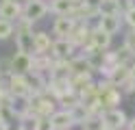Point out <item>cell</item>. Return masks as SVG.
Masks as SVG:
<instances>
[{
	"label": "cell",
	"instance_id": "30bf717a",
	"mask_svg": "<svg viewBox=\"0 0 135 130\" xmlns=\"http://www.w3.org/2000/svg\"><path fill=\"white\" fill-rule=\"evenodd\" d=\"M11 69L13 74H26L33 69V56L31 54H24V52H18L13 59H11Z\"/></svg>",
	"mask_w": 135,
	"mask_h": 130
},
{
	"label": "cell",
	"instance_id": "7a4b0ae2",
	"mask_svg": "<svg viewBox=\"0 0 135 130\" xmlns=\"http://www.w3.org/2000/svg\"><path fill=\"white\" fill-rule=\"evenodd\" d=\"M100 117H103V124H105V126L115 128V130L126 128V121H129L122 108H105L103 113H100Z\"/></svg>",
	"mask_w": 135,
	"mask_h": 130
},
{
	"label": "cell",
	"instance_id": "52a82bcc",
	"mask_svg": "<svg viewBox=\"0 0 135 130\" xmlns=\"http://www.w3.org/2000/svg\"><path fill=\"white\" fill-rule=\"evenodd\" d=\"M15 43H18V52H24V54H35V39H33V30H18V35H15Z\"/></svg>",
	"mask_w": 135,
	"mask_h": 130
},
{
	"label": "cell",
	"instance_id": "277c9868",
	"mask_svg": "<svg viewBox=\"0 0 135 130\" xmlns=\"http://www.w3.org/2000/svg\"><path fill=\"white\" fill-rule=\"evenodd\" d=\"M48 9L50 7L46 2H41V0H28L26 7H24V17L31 20V22H37V20H41V17L48 13Z\"/></svg>",
	"mask_w": 135,
	"mask_h": 130
},
{
	"label": "cell",
	"instance_id": "9a60e30c",
	"mask_svg": "<svg viewBox=\"0 0 135 130\" xmlns=\"http://www.w3.org/2000/svg\"><path fill=\"white\" fill-rule=\"evenodd\" d=\"M33 39H35V52L37 54H48V50H52V41H50L48 33H35Z\"/></svg>",
	"mask_w": 135,
	"mask_h": 130
},
{
	"label": "cell",
	"instance_id": "ac0fdd59",
	"mask_svg": "<svg viewBox=\"0 0 135 130\" xmlns=\"http://www.w3.org/2000/svg\"><path fill=\"white\" fill-rule=\"evenodd\" d=\"M70 113H72V117H74V121H76V124H83V121H85L89 115H91V113L87 111V106H85V104H74V106L70 108Z\"/></svg>",
	"mask_w": 135,
	"mask_h": 130
},
{
	"label": "cell",
	"instance_id": "5b68a950",
	"mask_svg": "<svg viewBox=\"0 0 135 130\" xmlns=\"http://www.w3.org/2000/svg\"><path fill=\"white\" fill-rule=\"evenodd\" d=\"M120 26H122V17H120V13L98 15V26H96V28H100V30H105V33H109V35H115L118 30H120Z\"/></svg>",
	"mask_w": 135,
	"mask_h": 130
},
{
	"label": "cell",
	"instance_id": "f546056e",
	"mask_svg": "<svg viewBox=\"0 0 135 130\" xmlns=\"http://www.w3.org/2000/svg\"><path fill=\"white\" fill-rule=\"evenodd\" d=\"M103 130H115V128H109V126H103Z\"/></svg>",
	"mask_w": 135,
	"mask_h": 130
},
{
	"label": "cell",
	"instance_id": "83f0119b",
	"mask_svg": "<svg viewBox=\"0 0 135 130\" xmlns=\"http://www.w3.org/2000/svg\"><path fill=\"white\" fill-rule=\"evenodd\" d=\"M0 130H9V126H7L4 121H0Z\"/></svg>",
	"mask_w": 135,
	"mask_h": 130
},
{
	"label": "cell",
	"instance_id": "ffe728a7",
	"mask_svg": "<svg viewBox=\"0 0 135 130\" xmlns=\"http://www.w3.org/2000/svg\"><path fill=\"white\" fill-rule=\"evenodd\" d=\"M33 130H55V126L50 121V117H37L35 124H33Z\"/></svg>",
	"mask_w": 135,
	"mask_h": 130
},
{
	"label": "cell",
	"instance_id": "1f68e13d",
	"mask_svg": "<svg viewBox=\"0 0 135 130\" xmlns=\"http://www.w3.org/2000/svg\"><path fill=\"white\" fill-rule=\"evenodd\" d=\"M0 121H2V108H0Z\"/></svg>",
	"mask_w": 135,
	"mask_h": 130
},
{
	"label": "cell",
	"instance_id": "9c48e42d",
	"mask_svg": "<svg viewBox=\"0 0 135 130\" xmlns=\"http://www.w3.org/2000/svg\"><path fill=\"white\" fill-rule=\"evenodd\" d=\"M87 46L96 48V50H100V52H105L109 46H111V35L105 33V30H100V28H94L91 35H89V43H87Z\"/></svg>",
	"mask_w": 135,
	"mask_h": 130
},
{
	"label": "cell",
	"instance_id": "484cf974",
	"mask_svg": "<svg viewBox=\"0 0 135 130\" xmlns=\"http://www.w3.org/2000/svg\"><path fill=\"white\" fill-rule=\"evenodd\" d=\"M126 130H135V117L131 121H126Z\"/></svg>",
	"mask_w": 135,
	"mask_h": 130
},
{
	"label": "cell",
	"instance_id": "5bb4252c",
	"mask_svg": "<svg viewBox=\"0 0 135 130\" xmlns=\"http://www.w3.org/2000/svg\"><path fill=\"white\" fill-rule=\"evenodd\" d=\"M20 4L15 2V0H4L2 4H0V17H2V20H13V17H18L20 15Z\"/></svg>",
	"mask_w": 135,
	"mask_h": 130
},
{
	"label": "cell",
	"instance_id": "3957f363",
	"mask_svg": "<svg viewBox=\"0 0 135 130\" xmlns=\"http://www.w3.org/2000/svg\"><path fill=\"white\" fill-rule=\"evenodd\" d=\"M9 93L18 98H31V85L24 78V74H11L9 78Z\"/></svg>",
	"mask_w": 135,
	"mask_h": 130
},
{
	"label": "cell",
	"instance_id": "8fae6325",
	"mask_svg": "<svg viewBox=\"0 0 135 130\" xmlns=\"http://www.w3.org/2000/svg\"><path fill=\"white\" fill-rule=\"evenodd\" d=\"M74 48H76V46H74L68 37H59L57 41H52V54L57 59H68V56L72 54Z\"/></svg>",
	"mask_w": 135,
	"mask_h": 130
},
{
	"label": "cell",
	"instance_id": "7c38bea8",
	"mask_svg": "<svg viewBox=\"0 0 135 130\" xmlns=\"http://www.w3.org/2000/svg\"><path fill=\"white\" fill-rule=\"evenodd\" d=\"M89 35H91V30L83 24V26H74V30H72V35L68 39H70L74 46H83L85 48V43H89Z\"/></svg>",
	"mask_w": 135,
	"mask_h": 130
},
{
	"label": "cell",
	"instance_id": "603a6c76",
	"mask_svg": "<svg viewBox=\"0 0 135 130\" xmlns=\"http://www.w3.org/2000/svg\"><path fill=\"white\" fill-rule=\"evenodd\" d=\"M122 17H124V22H126V24H129L131 28L135 30V4H133V7H131L126 13H122Z\"/></svg>",
	"mask_w": 135,
	"mask_h": 130
},
{
	"label": "cell",
	"instance_id": "e0dca14e",
	"mask_svg": "<svg viewBox=\"0 0 135 130\" xmlns=\"http://www.w3.org/2000/svg\"><path fill=\"white\" fill-rule=\"evenodd\" d=\"M72 9H74V2H70V0H52L50 2V11L57 15H70Z\"/></svg>",
	"mask_w": 135,
	"mask_h": 130
},
{
	"label": "cell",
	"instance_id": "2e32d148",
	"mask_svg": "<svg viewBox=\"0 0 135 130\" xmlns=\"http://www.w3.org/2000/svg\"><path fill=\"white\" fill-rule=\"evenodd\" d=\"M70 69H72V74H91V63H89V59L87 56H81V59H74L70 61Z\"/></svg>",
	"mask_w": 135,
	"mask_h": 130
},
{
	"label": "cell",
	"instance_id": "4fadbf2b",
	"mask_svg": "<svg viewBox=\"0 0 135 130\" xmlns=\"http://www.w3.org/2000/svg\"><path fill=\"white\" fill-rule=\"evenodd\" d=\"M129 78H131V65H118L113 72L109 74V78H107V80H111L115 87H120L122 82H126V80H129Z\"/></svg>",
	"mask_w": 135,
	"mask_h": 130
},
{
	"label": "cell",
	"instance_id": "8992f818",
	"mask_svg": "<svg viewBox=\"0 0 135 130\" xmlns=\"http://www.w3.org/2000/svg\"><path fill=\"white\" fill-rule=\"evenodd\" d=\"M50 121H52L55 130H70L72 126H76V121H74L72 113L63 108V111H55L52 115H50Z\"/></svg>",
	"mask_w": 135,
	"mask_h": 130
},
{
	"label": "cell",
	"instance_id": "d6986e66",
	"mask_svg": "<svg viewBox=\"0 0 135 130\" xmlns=\"http://www.w3.org/2000/svg\"><path fill=\"white\" fill-rule=\"evenodd\" d=\"M103 117H100V115H89L85 121H83V124H81V128L83 130H103Z\"/></svg>",
	"mask_w": 135,
	"mask_h": 130
},
{
	"label": "cell",
	"instance_id": "cb8c5ba5",
	"mask_svg": "<svg viewBox=\"0 0 135 130\" xmlns=\"http://www.w3.org/2000/svg\"><path fill=\"white\" fill-rule=\"evenodd\" d=\"M115 2H118V11H120V13H126V11L133 7L131 0H115Z\"/></svg>",
	"mask_w": 135,
	"mask_h": 130
},
{
	"label": "cell",
	"instance_id": "6da1fadb",
	"mask_svg": "<svg viewBox=\"0 0 135 130\" xmlns=\"http://www.w3.org/2000/svg\"><path fill=\"white\" fill-rule=\"evenodd\" d=\"M31 111H33V115H37V117H50L55 113V104H52V100H48L46 95L35 93L31 98Z\"/></svg>",
	"mask_w": 135,
	"mask_h": 130
},
{
	"label": "cell",
	"instance_id": "d6a6232c",
	"mask_svg": "<svg viewBox=\"0 0 135 130\" xmlns=\"http://www.w3.org/2000/svg\"><path fill=\"white\" fill-rule=\"evenodd\" d=\"M18 130H24V128H22V126H20V128H18Z\"/></svg>",
	"mask_w": 135,
	"mask_h": 130
},
{
	"label": "cell",
	"instance_id": "4316f807",
	"mask_svg": "<svg viewBox=\"0 0 135 130\" xmlns=\"http://www.w3.org/2000/svg\"><path fill=\"white\" fill-rule=\"evenodd\" d=\"M131 80L135 82V61H133V63H131Z\"/></svg>",
	"mask_w": 135,
	"mask_h": 130
},
{
	"label": "cell",
	"instance_id": "7402d4cb",
	"mask_svg": "<svg viewBox=\"0 0 135 130\" xmlns=\"http://www.w3.org/2000/svg\"><path fill=\"white\" fill-rule=\"evenodd\" d=\"M124 48H126V50H129L131 54L135 56V30H133V28L124 35Z\"/></svg>",
	"mask_w": 135,
	"mask_h": 130
},
{
	"label": "cell",
	"instance_id": "ba28073f",
	"mask_svg": "<svg viewBox=\"0 0 135 130\" xmlns=\"http://www.w3.org/2000/svg\"><path fill=\"white\" fill-rule=\"evenodd\" d=\"M74 26H76V22H74L70 15H59L55 20V24H52V33L59 35V37H70Z\"/></svg>",
	"mask_w": 135,
	"mask_h": 130
},
{
	"label": "cell",
	"instance_id": "4dcf8cb0",
	"mask_svg": "<svg viewBox=\"0 0 135 130\" xmlns=\"http://www.w3.org/2000/svg\"><path fill=\"white\" fill-rule=\"evenodd\" d=\"M4 91V87H2V80H0V93H2Z\"/></svg>",
	"mask_w": 135,
	"mask_h": 130
},
{
	"label": "cell",
	"instance_id": "d4e9b609",
	"mask_svg": "<svg viewBox=\"0 0 135 130\" xmlns=\"http://www.w3.org/2000/svg\"><path fill=\"white\" fill-rule=\"evenodd\" d=\"M100 2H103V0H83V4H85L87 9H91V11H96V13H98Z\"/></svg>",
	"mask_w": 135,
	"mask_h": 130
},
{
	"label": "cell",
	"instance_id": "f1b7e54d",
	"mask_svg": "<svg viewBox=\"0 0 135 130\" xmlns=\"http://www.w3.org/2000/svg\"><path fill=\"white\" fill-rule=\"evenodd\" d=\"M70 2H74V4H83V0H70Z\"/></svg>",
	"mask_w": 135,
	"mask_h": 130
},
{
	"label": "cell",
	"instance_id": "44dd1931",
	"mask_svg": "<svg viewBox=\"0 0 135 130\" xmlns=\"http://www.w3.org/2000/svg\"><path fill=\"white\" fill-rule=\"evenodd\" d=\"M13 35V24L9 20H2L0 17V39H7V37H11Z\"/></svg>",
	"mask_w": 135,
	"mask_h": 130
}]
</instances>
